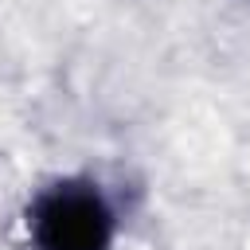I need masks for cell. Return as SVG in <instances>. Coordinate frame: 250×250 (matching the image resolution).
<instances>
[{
  "label": "cell",
  "instance_id": "1",
  "mask_svg": "<svg viewBox=\"0 0 250 250\" xmlns=\"http://www.w3.org/2000/svg\"><path fill=\"white\" fill-rule=\"evenodd\" d=\"M27 230L35 250H109L113 207L90 180H55L27 207Z\"/></svg>",
  "mask_w": 250,
  "mask_h": 250
}]
</instances>
